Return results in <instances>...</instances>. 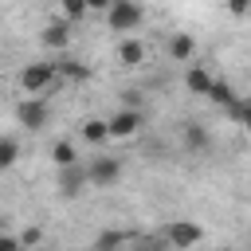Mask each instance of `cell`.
Instances as JSON below:
<instances>
[{"label": "cell", "instance_id": "17", "mask_svg": "<svg viewBox=\"0 0 251 251\" xmlns=\"http://www.w3.org/2000/svg\"><path fill=\"white\" fill-rule=\"evenodd\" d=\"M16 157H20V141H16L12 133H8V137L0 141V165L8 169V165H16Z\"/></svg>", "mask_w": 251, "mask_h": 251}, {"label": "cell", "instance_id": "2", "mask_svg": "<svg viewBox=\"0 0 251 251\" xmlns=\"http://www.w3.org/2000/svg\"><path fill=\"white\" fill-rule=\"evenodd\" d=\"M141 16H145L141 4H133V0H114L110 12H106V24H110L114 31H133V27L141 24Z\"/></svg>", "mask_w": 251, "mask_h": 251}, {"label": "cell", "instance_id": "7", "mask_svg": "<svg viewBox=\"0 0 251 251\" xmlns=\"http://www.w3.org/2000/svg\"><path fill=\"white\" fill-rule=\"evenodd\" d=\"M110 122V137H133L137 133V126H141V114L137 110H129V106H122L114 118H106Z\"/></svg>", "mask_w": 251, "mask_h": 251}, {"label": "cell", "instance_id": "6", "mask_svg": "<svg viewBox=\"0 0 251 251\" xmlns=\"http://www.w3.org/2000/svg\"><path fill=\"white\" fill-rule=\"evenodd\" d=\"M86 184H90V169H86V165H75V169H63V173H59V192H63L67 200L82 196Z\"/></svg>", "mask_w": 251, "mask_h": 251}, {"label": "cell", "instance_id": "13", "mask_svg": "<svg viewBox=\"0 0 251 251\" xmlns=\"http://www.w3.org/2000/svg\"><path fill=\"white\" fill-rule=\"evenodd\" d=\"M51 161H55V165H59V173H63V169H75V165H78V153H75V145H71V141H63V137H59V141L51 145Z\"/></svg>", "mask_w": 251, "mask_h": 251}, {"label": "cell", "instance_id": "4", "mask_svg": "<svg viewBox=\"0 0 251 251\" xmlns=\"http://www.w3.org/2000/svg\"><path fill=\"white\" fill-rule=\"evenodd\" d=\"M86 169H90V184H94V188H110V184H118V176H122V161L110 157V153H98Z\"/></svg>", "mask_w": 251, "mask_h": 251}, {"label": "cell", "instance_id": "24", "mask_svg": "<svg viewBox=\"0 0 251 251\" xmlns=\"http://www.w3.org/2000/svg\"><path fill=\"white\" fill-rule=\"evenodd\" d=\"M220 251H231V247H220Z\"/></svg>", "mask_w": 251, "mask_h": 251}, {"label": "cell", "instance_id": "8", "mask_svg": "<svg viewBox=\"0 0 251 251\" xmlns=\"http://www.w3.org/2000/svg\"><path fill=\"white\" fill-rule=\"evenodd\" d=\"M180 141H184V149H188V153H204V149L212 145V137H208V126H200V122H184V129H180Z\"/></svg>", "mask_w": 251, "mask_h": 251}, {"label": "cell", "instance_id": "12", "mask_svg": "<svg viewBox=\"0 0 251 251\" xmlns=\"http://www.w3.org/2000/svg\"><path fill=\"white\" fill-rule=\"evenodd\" d=\"M184 86H188V94H212L216 78H212L204 67H188V75H184Z\"/></svg>", "mask_w": 251, "mask_h": 251}, {"label": "cell", "instance_id": "15", "mask_svg": "<svg viewBox=\"0 0 251 251\" xmlns=\"http://www.w3.org/2000/svg\"><path fill=\"white\" fill-rule=\"evenodd\" d=\"M82 137H86L90 145H102V141L110 137V122H102V118H86V122H82Z\"/></svg>", "mask_w": 251, "mask_h": 251}, {"label": "cell", "instance_id": "14", "mask_svg": "<svg viewBox=\"0 0 251 251\" xmlns=\"http://www.w3.org/2000/svg\"><path fill=\"white\" fill-rule=\"evenodd\" d=\"M118 59H122L126 67H141V59H145L141 39H122V43H118Z\"/></svg>", "mask_w": 251, "mask_h": 251}, {"label": "cell", "instance_id": "10", "mask_svg": "<svg viewBox=\"0 0 251 251\" xmlns=\"http://www.w3.org/2000/svg\"><path fill=\"white\" fill-rule=\"evenodd\" d=\"M43 43L55 47V51H67V43H71V27H67V20H51V24L43 27Z\"/></svg>", "mask_w": 251, "mask_h": 251}, {"label": "cell", "instance_id": "3", "mask_svg": "<svg viewBox=\"0 0 251 251\" xmlns=\"http://www.w3.org/2000/svg\"><path fill=\"white\" fill-rule=\"evenodd\" d=\"M55 78H59V67H55V63H31V67H24V71H20V86H24L27 94L47 90Z\"/></svg>", "mask_w": 251, "mask_h": 251}, {"label": "cell", "instance_id": "19", "mask_svg": "<svg viewBox=\"0 0 251 251\" xmlns=\"http://www.w3.org/2000/svg\"><path fill=\"white\" fill-rule=\"evenodd\" d=\"M39 239H43L39 227H24V231H20V243H24L27 251H39Z\"/></svg>", "mask_w": 251, "mask_h": 251}, {"label": "cell", "instance_id": "18", "mask_svg": "<svg viewBox=\"0 0 251 251\" xmlns=\"http://www.w3.org/2000/svg\"><path fill=\"white\" fill-rule=\"evenodd\" d=\"M59 75H67V78H86L90 71H86L78 59H59Z\"/></svg>", "mask_w": 251, "mask_h": 251}, {"label": "cell", "instance_id": "20", "mask_svg": "<svg viewBox=\"0 0 251 251\" xmlns=\"http://www.w3.org/2000/svg\"><path fill=\"white\" fill-rule=\"evenodd\" d=\"M82 16H86V4H78V0L63 4V20H82Z\"/></svg>", "mask_w": 251, "mask_h": 251}, {"label": "cell", "instance_id": "16", "mask_svg": "<svg viewBox=\"0 0 251 251\" xmlns=\"http://www.w3.org/2000/svg\"><path fill=\"white\" fill-rule=\"evenodd\" d=\"M208 98H212L216 106H231V110L239 106V102H235V94H231V86H227V82H220V78H216V86H212V94H208Z\"/></svg>", "mask_w": 251, "mask_h": 251}, {"label": "cell", "instance_id": "11", "mask_svg": "<svg viewBox=\"0 0 251 251\" xmlns=\"http://www.w3.org/2000/svg\"><path fill=\"white\" fill-rule=\"evenodd\" d=\"M169 55H173L176 63H188V59L196 55V39H192L188 31H176V35L169 39Z\"/></svg>", "mask_w": 251, "mask_h": 251}, {"label": "cell", "instance_id": "22", "mask_svg": "<svg viewBox=\"0 0 251 251\" xmlns=\"http://www.w3.org/2000/svg\"><path fill=\"white\" fill-rule=\"evenodd\" d=\"M231 114H239V118H243V129L251 133V102H239V106H235Z\"/></svg>", "mask_w": 251, "mask_h": 251}, {"label": "cell", "instance_id": "23", "mask_svg": "<svg viewBox=\"0 0 251 251\" xmlns=\"http://www.w3.org/2000/svg\"><path fill=\"white\" fill-rule=\"evenodd\" d=\"M227 8H231V16H247V12H251V4H247V0H231Z\"/></svg>", "mask_w": 251, "mask_h": 251}, {"label": "cell", "instance_id": "25", "mask_svg": "<svg viewBox=\"0 0 251 251\" xmlns=\"http://www.w3.org/2000/svg\"><path fill=\"white\" fill-rule=\"evenodd\" d=\"M39 251H51V247H39Z\"/></svg>", "mask_w": 251, "mask_h": 251}, {"label": "cell", "instance_id": "5", "mask_svg": "<svg viewBox=\"0 0 251 251\" xmlns=\"http://www.w3.org/2000/svg\"><path fill=\"white\" fill-rule=\"evenodd\" d=\"M16 118H20L24 129H43L47 126V102L43 98H24L16 106Z\"/></svg>", "mask_w": 251, "mask_h": 251}, {"label": "cell", "instance_id": "9", "mask_svg": "<svg viewBox=\"0 0 251 251\" xmlns=\"http://www.w3.org/2000/svg\"><path fill=\"white\" fill-rule=\"evenodd\" d=\"M129 247H133V235L122 231V227H110V231H102V235L94 239L90 251H129Z\"/></svg>", "mask_w": 251, "mask_h": 251}, {"label": "cell", "instance_id": "1", "mask_svg": "<svg viewBox=\"0 0 251 251\" xmlns=\"http://www.w3.org/2000/svg\"><path fill=\"white\" fill-rule=\"evenodd\" d=\"M204 239V227L196 224V220H173V224H165V243L173 247V251H188V247H196Z\"/></svg>", "mask_w": 251, "mask_h": 251}, {"label": "cell", "instance_id": "21", "mask_svg": "<svg viewBox=\"0 0 251 251\" xmlns=\"http://www.w3.org/2000/svg\"><path fill=\"white\" fill-rule=\"evenodd\" d=\"M0 251H24V243H20V235H0Z\"/></svg>", "mask_w": 251, "mask_h": 251}]
</instances>
